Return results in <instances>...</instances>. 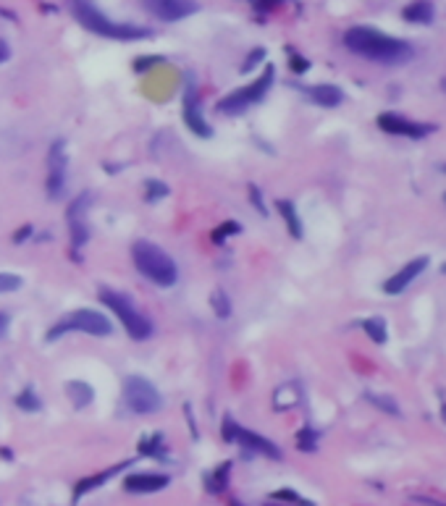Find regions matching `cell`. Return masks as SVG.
<instances>
[{
	"label": "cell",
	"instance_id": "8992f818",
	"mask_svg": "<svg viewBox=\"0 0 446 506\" xmlns=\"http://www.w3.org/2000/svg\"><path fill=\"white\" fill-rule=\"evenodd\" d=\"M273 76H276V69H273V66H265V71H263L260 79H255V82L242 87V90H236V92L226 94L221 103H218V110L226 113V116H236V113L247 110L249 106L260 103V100L268 94L270 84H273Z\"/></svg>",
	"mask_w": 446,
	"mask_h": 506
},
{
	"label": "cell",
	"instance_id": "277c9868",
	"mask_svg": "<svg viewBox=\"0 0 446 506\" xmlns=\"http://www.w3.org/2000/svg\"><path fill=\"white\" fill-rule=\"evenodd\" d=\"M100 302L121 320V326H124V330L129 333V339H134V341H144V339L153 336V323L142 315L129 296L118 294L113 289H100Z\"/></svg>",
	"mask_w": 446,
	"mask_h": 506
},
{
	"label": "cell",
	"instance_id": "ac0fdd59",
	"mask_svg": "<svg viewBox=\"0 0 446 506\" xmlns=\"http://www.w3.org/2000/svg\"><path fill=\"white\" fill-rule=\"evenodd\" d=\"M404 19L412 24H428L433 19V6L428 0H415L404 8Z\"/></svg>",
	"mask_w": 446,
	"mask_h": 506
},
{
	"label": "cell",
	"instance_id": "cb8c5ba5",
	"mask_svg": "<svg viewBox=\"0 0 446 506\" xmlns=\"http://www.w3.org/2000/svg\"><path fill=\"white\" fill-rule=\"evenodd\" d=\"M140 454H150V457H163V436L153 433L140 444Z\"/></svg>",
	"mask_w": 446,
	"mask_h": 506
},
{
	"label": "cell",
	"instance_id": "b9f144b4",
	"mask_svg": "<svg viewBox=\"0 0 446 506\" xmlns=\"http://www.w3.org/2000/svg\"><path fill=\"white\" fill-rule=\"evenodd\" d=\"M234 506H242V504H234Z\"/></svg>",
	"mask_w": 446,
	"mask_h": 506
},
{
	"label": "cell",
	"instance_id": "603a6c76",
	"mask_svg": "<svg viewBox=\"0 0 446 506\" xmlns=\"http://www.w3.org/2000/svg\"><path fill=\"white\" fill-rule=\"evenodd\" d=\"M363 328H365V333L373 339L376 344H386V323L381 318H370V320H365L363 323Z\"/></svg>",
	"mask_w": 446,
	"mask_h": 506
},
{
	"label": "cell",
	"instance_id": "44dd1931",
	"mask_svg": "<svg viewBox=\"0 0 446 506\" xmlns=\"http://www.w3.org/2000/svg\"><path fill=\"white\" fill-rule=\"evenodd\" d=\"M279 212L283 215V221H286V226H289V234L292 236H302V221H299V215H297V210H294V205L289 200H281L279 202Z\"/></svg>",
	"mask_w": 446,
	"mask_h": 506
},
{
	"label": "cell",
	"instance_id": "d6a6232c",
	"mask_svg": "<svg viewBox=\"0 0 446 506\" xmlns=\"http://www.w3.org/2000/svg\"><path fill=\"white\" fill-rule=\"evenodd\" d=\"M249 197H252V202H255V205H258V210L263 212V215H265V205H263V197H260V189L255 187V184H252V187H249Z\"/></svg>",
	"mask_w": 446,
	"mask_h": 506
},
{
	"label": "cell",
	"instance_id": "52a82bcc",
	"mask_svg": "<svg viewBox=\"0 0 446 506\" xmlns=\"http://www.w3.org/2000/svg\"><path fill=\"white\" fill-rule=\"evenodd\" d=\"M124 401L134 414H153L163 407L160 391L140 376H129L124 380Z\"/></svg>",
	"mask_w": 446,
	"mask_h": 506
},
{
	"label": "cell",
	"instance_id": "ab89813d",
	"mask_svg": "<svg viewBox=\"0 0 446 506\" xmlns=\"http://www.w3.org/2000/svg\"><path fill=\"white\" fill-rule=\"evenodd\" d=\"M441 87H444V90H446V79H444V82H441Z\"/></svg>",
	"mask_w": 446,
	"mask_h": 506
},
{
	"label": "cell",
	"instance_id": "7c38bea8",
	"mask_svg": "<svg viewBox=\"0 0 446 506\" xmlns=\"http://www.w3.org/2000/svg\"><path fill=\"white\" fill-rule=\"evenodd\" d=\"M428 268V258H415V260H410L404 268H399V271L394 273L391 278H388L386 283H383V292L386 294H402L407 286H410L420 273Z\"/></svg>",
	"mask_w": 446,
	"mask_h": 506
},
{
	"label": "cell",
	"instance_id": "7a4b0ae2",
	"mask_svg": "<svg viewBox=\"0 0 446 506\" xmlns=\"http://www.w3.org/2000/svg\"><path fill=\"white\" fill-rule=\"evenodd\" d=\"M71 13L74 19L82 24L84 29H90L94 35L108 37V40H121V42H131V40H147L153 37L150 29L137 26V24H121L108 19L94 8L90 0H71Z\"/></svg>",
	"mask_w": 446,
	"mask_h": 506
},
{
	"label": "cell",
	"instance_id": "8fae6325",
	"mask_svg": "<svg viewBox=\"0 0 446 506\" xmlns=\"http://www.w3.org/2000/svg\"><path fill=\"white\" fill-rule=\"evenodd\" d=\"M63 184H66V144L56 140L47 153V194L60 197Z\"/></svg>",
	"mask_w": 446,
	"mask_h": 506
},
{
	"label": "cell",
	"instance_id": "4dcf8cb0",
	"mask_svg": "<svg viewBox=\"0 0 446 506\" xmlns=\"http://www.w3.org/2000/svg\"><path fill=\"white\" fill-rule=\"evenodd\" d=\"M265 58V50H263V47H258V50H252V53H249V58H247V63L245 66H242V71H252V66H255V63H260V60Z\"/></svg>",
	"mask_w": 446,
	"mask_h": 506
},
{
	"label": "cell",
	"instance_id": "d6986e66",
	"mask_svg": "<svg viewBox=\"0 0 446 506\" xmlns=\"http://www.w3.org/2000/svg\"><path fill=\"white\" fill-rule=\"evenodd\" d=\"M229 472H231V462H223L218 470H213L208 478H205V488L210 494H223L226 485H229Z\"/></svg>",
	"mask_w": 446,
	"mask_h": 506
},
{
	"label": "cell",
	"instance_id": "8d00e7d4",
	"mask_svg": "<svg viewBox=\"0 0 446 506\" xmlns=\"http://www.w3.org/2000/svg\"><path fill=\"white\" fill-rule=\"evenodd\" d=\"M279 0H258V8L260 11H268V8H273Z\"/></svg>",
	"mask_w": 446,
	"mask_h": 506
},
{
	"label": "cell",
	"instance_id": "2e32d148",
	"mask_svg": "<svg viewBox=\"0 0 446 506\" xmlns=\"http://www.w3.org/2000/svg\"><path fill=\"white\" fill-rule=\"evenodd\" d=\"M66 396L74 401L76 410H84L87 404H92L94 391H92V386L84 383V380H69V383H66Z\"/></svg>",
	"mask_w": 446,
	"mask_h": 506
},
{
	"label": "cell",
	"instance_id": "4fadbf2b",
	"mask_svg": "<svg viewBox=\"0 0 446 506\" xmlns=\"http://www.w3.org/2000/svg\"><path fill=\"white\" fill-rule=\"evenodd\" d=\"M184 121H187V126L197 137H213V129L208 126L205 116H202L200 97L195 92V87H187V94H184Z\"/></svg>",
	"mask_w": 446,
	"mask_h": 506
},
{
	"label": "cell",
	"instance_id": "5bb4252c",
	"mask_svg": "<svg viewBox=\"0 0 446 506\" xmlns=\"http://www.w3.org/2000/svg\"><path fill=\"white\" fill-rule=\"evenodd\" d=\"M168 483H171L168 475H160V472H140V475H129L124 480V488L129 494H155V491H163Z\"/></svg>",
	"mask_w": 446,
	"mask_h": 506
},
{
	"label": "cell",
	"instance_id": "6da1fadb",
	"mask_svg": "<svg viewBox=\"0 0 446 506\" xmlns=\"http://www.w3.org/2000/svg\"><path fill=\"white\" fill-rule=\"evenodd\" d=\"M344 45L363 58L381 60V63H404L407 58H412V47L404 40L383 35L373 26H352L344 35Z\"/></svg>",
	"mask_w": 446,
	"mask_h": 506
},
{
	"label": "cell",
	"instance_id": "d4e9b609",
	"mask_svg": "<svg viewBox=\"0 0 446 506\" xmlns=\"http://www.w3.org/2000/svg\"><path fill=\"white\" fill-rule=\"evenodd\" d=\"M16 407L19 410H24V412H37L42 404H40V399H37V394L32 389H24L19 396H16Z\"/></svg>",
	"mask_w": 446,
	"mask_h": 506
},
{
	"label": "cell",
	"instance_id": "83f0119b",
	"mask_svg": "<svg viewBox=\"0 0 446 506\" xmlns=\"http://www.w3.org/2000/svg\"><path fill=\"white\" fill-rule=\"evenodd\" d=\"M273 501H289V504H299V506H313L307 504V501H302L299 498V494H294V491H289V488H283V491H276V494L270 496Z\"/></svg>",
	"mask_w": 446,
	"mask_h": 506
},
{
	"label": "cell",
	"instance_id": "5b68a950",
	"mask_svg": "<svg viewBox=\"0 0 446 506\" xmlns=\"http://www.w3.org/2000/svg\"><path fill=\"white\" fill-rule=\"evenodd\" d=\"M110 320L97 312V310H74L71 315H66L63 320H58L53 330L47 333V341L58 339L63 333H87V336H110Z\"/></svg>",
	"mask_w": 446,
	"mask_h": 506
},
{
	"label": "cell",
	"instance_id": "e575fe53",
	"mask_svg": "<svg viewBox=\"0 0 446 506\" xmlns=\"http://www.w3.org/2000/svg\"><path fill=\"white\" fill-rule=\"evenodd\" d=\"M8 323H11V318H8V312H0V339H3V333L8 330Z\"/></svg>",
	"mask_w": 446,
	"mask_h": 506
},
{
	"label": "cell",
	"instance_id": "ffe728a7",
	"mask_svg": "<svg viewBox=\"0 0 446 506\" xmlns=\"http://www.w3.org/2000/svg\"><path fill=\"white\" fill-rule=\"evenodd\" d=\"M126 464H118V467H113V470L108 472H100V475H94V478H90V480H82V483L76 485V494H74V501H79L84 494H90L92 488H97V485H103L106 480H110V475H116L118 470H124Z\"/></svg>",
	"mask_w": 446,
	"mask_h": 506
},
{
	"label": "cell",
	"instance_id": "836d02e7",
	"mask_svg": "<svg viewBox=\"0 0 446 506\" xmlns=\"http://www.w3.org/2000/svg\"><path fill=\"white\" fill-rule=\"evenodd\" d=\"M307 69H310V63H307L305 58H299V56H294V58H292V71H297V74H305Z\"/></svg>",
	"mask_w": 446,
	"mask_h": 506
},
{
	"label": "cell",
	"instance_id": "d590c367",
	"mask_svg": "<svg viewBox=\"0 0 446 506\" xmlns=\"http://www.w3.org/2000/svg\"><path fill=\"white\" fill-rule=\"evenodd\" d=\"M8 58H11V47L0 40V63H3V60H8Z\"/></svg>",
	"mask_w": 446,
	"mask_h": 506
},
{
	"label": "cell",
	"instance_id": "1f68e13d",
	"mask_svg": "<svg viewBox=\"0 0 446 506\" xmlns=\"http://www.w3.org/2000/svg\"><path fill=\"white\" fill-rule=\"evenodd\" d=\"M299 448H302V451H313V448H315V436H313V430H302V433H299Z\"/></svg>",
	"mask_w": 446,
	"mask_h": 506
},
{
	"label": "cell",
	"instance_id": "484cf974",
	"mask_svg": "<svg viewBox=\"0 0 446 506\" xmlns=\"http://www.w3.org/2000/svg\"><path fill=\"white\" fill-rule=\"evenodd\" d=\"M22 276L16 273H0V294H11V292H19L22 289Z\"/></svg>",
	"mask_w": 446,
	"mask_h": 506
},
{
	"label": "cell",
	"instance_id": "7bdbcfd3",
	"mask_svg": "<svg viewBox=\"0 0 446 506\" xmlns=\"http://www.w3.org/2000/svg\"><path fill=\"white\" fill-rule=\"evenodd\" d=\"M444 200H446V194H444Z\"/></svg>",
	"mask_w": 446,
	"mask_h": 506
},
{
	"label": "cell",
	"instance_id": "3957f363",
	"mask_svg": "<svg viewBox=\"0 0 446 506\" xmlns=\"http://www.w3.org/2000/svg\"><path fill=\"white\" fill-rule=\"evenodd\" d=\"M131 260H134V268L160 289H171L179 281V268L174 258L153 242H137L131 247Z\"/></svg>",
	"mask_w": 446,
	"mask_h": 506
},
{
	"label": "cell",
	"instance_id": "4316f807",
	"mask_svg": "<svg viewBox=\"0 0 446 506\" xmlns=\"http://www.w3.org/2000/svg\"><path fill=\"white\" fill-rule=\"evenodd\" d=\"M239 231H242V226L236 224V221H226V224H221V228H215V231H213V242H218V244H221L229 234H239Z\"/></svg>",
	"mask_w": 446,
	"mask_h": 506
},
{
	"label": "cell",
	"instance_id": "30bf717a",
	"mask_svg": "<svg viewBox=\"0 0 446 506\" xmlns=\"http://www.w3.org/2000/svg\"><path fill=\"white\" fill-rule=\"evenodd\" d=\"M142 6L160 22H181L200 11V6L195 0H142Z\"/></svg>",
	"mask_w": 446,
	"mask_h": 506
},
{
	"label": "cell",
	"instance_id": "9c48e42d",
	"mask_svg": "<svg viewBox=\"0 0 446 506\" xmlns=\"http://www.w3.org/2000/svg\"><path fill=\"white\" fill-rule=\"evenodd\" d=\"M378 126L386 134H397V137H407V140H423V137H428L433 131L431 124H420V121L404 118L399 113H381L378 116Z\"/></svg>",
	"mask_w": 446,
	"mask_h": 506
},
{
	"label": "cell",
	"instance_id": "60d3db41",
	"mask_svg": "<svg viewBox=\"0 0 446 506\" xmlns=\"http://www.w3.org/2000/svg\"><path fill=\"white\" fill-rule=\"evenodd\" d=\"M444 174H446V163H444Z\"/></svg>",
	"mask_w": 446,
	"mask_h": 506
},
{
	"label": "cell",
	"instance_id": "e0dca14e",
	"mask_svg": "<svg viewBox=\"0 0 446 506\" xmlns=\"http://www.w3.org/2000/svg\"><path fill=\"white\" fill-rule=\"evenodd\" d=\"M299 399H302L299 386H297V383H283L281 389H276V394H273V407H276L279 412H283V410H292V407H297V404H299Z\"/></svg>",
	"mask_w": 446,
	"mask_h": 506
},
{
	"label": "cell",
	"instance_id": "f546056e",
	"mask_svg": "<svg viewBox=\"0 0 446 506\" xmlns=\"http://www.w3.org/2000/svg\"><path fill=\"white\" fill-rule=\"evenodd\" d=\"M168 194V187H165L163 181H147V200L153 202V200H158V197H165Z\"/></svg>",
	"mask_w": 446,
	"mask_h": 506
},
{
	"label": "cell",
	"instance_id": "7402d4cb",
	"mask_svg": "<svg viewBox=\"0 0 446 506\" xmlns=\"http://www.w3.org/2000/svg\"><path fill=\"white\" fill-rule=\"evenodd\" d=\"M210 307H213V312H215L221 320H226L229 315H231V302H229V294H226L223 289H215V292L210 294Z\"/></svg>",
	"mask_w": 446,
	"mask_h": 506
},
{
	"label": "cell",
	"instance_id": "9a60e30c",
	"mask_svg": "<svg viewBox=\"0 0 446 506\" xmlns=\"http://www.w3.org/2000/svg\"><path fill=\"white\" fill-rule=\"evenodd\" d=\"M307 94H310V100L315 106H323V108H336L344 100V92H341L336 84H315V87L307 90Z\"/></svg>",
	"mask_w": 446,
	"mask_h": 506
},
{
	"label": "cell",
	"instance_id": "ba28073f",
	"mask_svg": "<svg viewBox=\"0 0 446 506\" xmlns=\"http://www.w3.org/2000/svg\"><path fill=\"white\" fill-rule=\"evenodd\" d=\"M223 438L226 441H234L239 446H245L247 451H255V454H263V457H270V459H281V448L276 446L273 441H268L260 433H252L242 425H236L231 417L223 420Z\"/></svg>",
	"mask_w": 446,
	"mask_h": 506
},
{
	"label": "cell",
	"instance_id": "74e56055",
	"mask_svg": "<svg viewBox=\"0 0 446 506\" xmlns=\"http://www.w3.org/2000/svg\"><path fill=\"white\" fill-rule=\"evenodd\" d=\"M29 234H32V226H26V228H22V231H16L13 239H16V242H22V239H26Z\"/></svg>",
	"mask_w": 446,
	"mask_h": 506
},
{
	"label": "cell",
	"instance_id": "f1b7e54d",
	"mask_svg": "<svg viewBox=\"0 0 446 506\" xmlns=\"http://www.w3.org/2000/svg\"><path fill=\"white\" fill-rule=\"evenodd\" d=\"M367 401H373L376 407L386 410L388 414H397V417H399V407H397V404H394L391 399H383V396H376V394H367Z\"/></svg>",
	"mask_w": 446,
	"mask_h": 506
},
{
	"label": "cell",
	"instance_id": "f35d334b",
	"mask_svg": "<svg viewBox=\"0 0 446 506\" xmlns=\"http://www.w3.org/2000/svg\"><path fill=\"white\" fill-rule=\"evenodd\" d=\"M441 414H444V420H446V404H444V407H441Z\"/></svg>",
	"mask_w": 446,
	"mask_h": 506
}]
</instances>
